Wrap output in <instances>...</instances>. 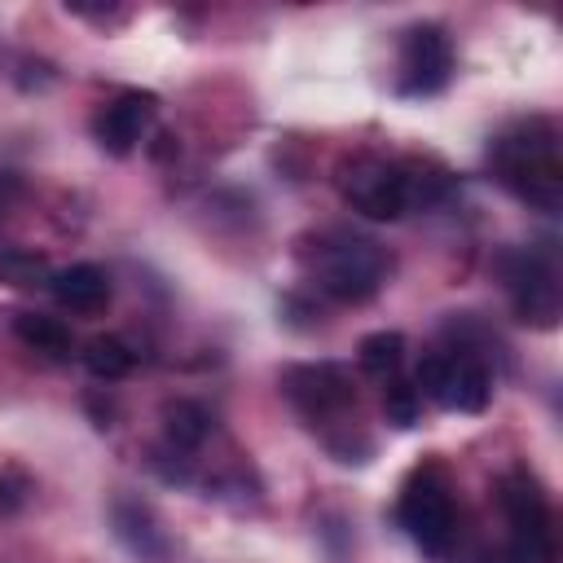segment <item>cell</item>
I'll return each instance as SVG.
<instances>
[{
    "label": "cell",
    "mask_w": 563,
    "mask_h": 563,
    "mask_svg": "<svg viewBox=\"0 0 563 563\" xmlns=\"http://www.w3.org/2000/svg\"><path fill=\"white\" fill-rule=\"evenodd\" d=\"M163 435L176 453H189L211 435V413L194 400H172V405H163Z\"/></svg>",
    "instance_id": "13"
},
{
    "label": "cell",
    "mask_w": 563,
    "mask_h": 563,
    "mask_svg": "<svg viewBox=\"0 0 563 563\" xmlns=\"http://www.w3.org/2000/svg\"><path fill=\"white\" fill-rule=\"evenodd\" d=\"M339 194L352 202V211L369 220H400L413 207L405 163H387L374 154H356L339 167Z\"/></svg>",
    "instance_id": "6"
},
{
    "label": "cell",
    "mask_w": 563,
    "mask_h": 563,
    "mask_svg": "<svg viewBox=\"0 0 563 563\" xmlns=\"http://www.w3.org/2000/svg\"><path fill=\"white\" fill-rule=\"evenodd\" d=\"M0 282L18 286V290H35V286L53 282V264L26 246H0Z\"/></svg>",
    "instance_id": "17"
},
{
    "label": "cell",
    "mask_w": 563,
    "mask_h": 563,
    "mask_svg": "<svg viewBox=\"0 0 563 563\" xmlns=\"http://www.w3.org/2000/svg\"><path fill=\"white\" fill-rule=\"evenodd\" d=\"M154 114H158V97L141 92V88H128L110 106H101V114L92 119V136H97V145L106 154L123 158V154H132L141 145V136L150 132Z\"/></svg>",
    "instance_id": "10"
},
{
    "label": "cell",
    "mask_w": 563,
    "mask_h": 563,
    "mask_svg": "<svg viewBox=\"0 0 563 563\" xmlns=\"http://www.w3.org/2000/svg\"><path fill=\"white\" fill-rule=\"evenodd\" d=\"M110 519H114L119 541H123L132 554H141V559H163V554H167V541H163V532L154 528V515H150L141 501H114Z\"/></svg>",
    "instance_id": "12"
},
{
    "label": "cell",
    "mask_w": 563,
    "mask_h": 563,
    "mask_svg": "<svg viewBox=\"0 0 563 563\" xmlns=\"http://www.w3.org/2000/svg\"><path fill=\"white\" fill-rule=\"evenodd\" d=\"M282 396L312 422V427H352L347 422V409L356 405V391H352V378L330 365V361H317V365H290L282 369Z\"/></svg>",
    "instance_id": "7"
},
{
    "label": "cell",
    "mask_w": 563,
    "mask_h": 563,
    "mask_svg": "<svg viewBox=\"0 0 563 563\" xmlns=\"http://www.w3.org/2000/svg\"><path fill=\"white\" fill-rule=\"evenodd\" d=\"M53 299L70 312H97L106 308L110 299V277L97 268V264H70V268H57L53 282H48Z\"/></svg>",
    "instance_id": "11"
},
{
    "label": "cell",
    "mask_w": 563,
    "mask_h": 563,
    "mask_svg": "<svg viewBox=\"0 0 563 563\" xmlns=\"http://www.w3.org/2000/svg\"><path fill=\"white\" fill-rule=\"evenodd\" d=\"M84 365H88V374L92 378H123V374H132V365H136V352L119 339V334H97V339H88L84 343Z\"/></svg>",
    "instance_id": "16"
},
{
    "label": "cell",
    "mask_w": 563,
    "mask_h": 563,
    "mask_svg": "<svg viewBox=\"0 0 563 563\" xmlns=\"http://www.w3.org/2000/svg\"><path fill=\"white\" fill-rule=\"evenodd\" d=\"M413 383H418L422 396H431L449 413H479L488 405V396H493L488 365L466 347H449V352L422 356Z\"/></svg>",
    "instance_id": "5"
},
{
    "label": "cell",
    "mask_w": 563,
    "mask_h": 563,
    "mask_svg": "<svg viewBox=\"0 0 563 563\" xmlns=\"http://www.w3.org/2000/svg\"><path fill=\"white\" fill-rule=\"evenodd\" d=\"M396 519L409 532V541L431 554L444 559L453 550L457 537V501H453V479L440 462H422L409 471V479L400 484V501H396Z\"/></svg>",
    "instance_id": "2"
},
{
    "label": "cell",
    "mask_w": 563,
    "mask_h": 563,
    "mask_svg": "<svg viewBox=\"0 0 563 563\" xmlns=\"http://www.w3.org/2000/svg\"><path fill=\"white\" fill-rule=\"evenodd\" d=\"M356 361H361V369L369 374V378H396L400 374V361H405V334L400 330H374V334H365L361 339V347H356Z\"/></svg>",
    "instance_id": "15"
},
{
    "label": "cell",
    "mask_w": 563,
    "mask_h": 563,
    "mask_svg": "<svg viewBox=\"0 0 563 563\" xmlns=\"http://www.w3.org/2000/svg\"><path fill=\"white\" fill-rule=\"evenodd\" d=\"M387 268H391L387 251L352 233H330L312 251V277L339 303H365L369 295H378V286L387 282Z\"/></svg>",
    "instance_id": "3"
},
{
    "label": "cell",
    "mask_w": 563,
    "mask_h": 563,
    "mask_svg": "<svg viewBox=\"0 0 563 563\" xmlns=\"http://www.w3.org/2000/svg\"><path fill=\"white\" fill-rule=\"evenodd\" d=\"M506 290H510V308L523 325H537V330L559 325V273H554L550 255L515 251L506 260Z\"/></svg>",
    "instance_id": "8"
},
{
    "label": "cell",
    "mask_w": 563,
    "mask_h": 563,
    "mask_svg": "<svg viewBox=\"0 0 563 563\" xmlns=\"http://www.w3.org/2000/svg\"><path fill=\"white\" fill-rule=\"evenodd\" d=\"M497 506L510 528V563H554V519L532 471L515 466L497 479Z\"/></svg>",
    "instance_id": "4"
},
{
    "label": "cell",
    "mask_w": 563,
    "mask_h": 563,
    "mask_svg": "<svg viewBox=\"0 0 563 563\" xmlns=\"http://www.w3.org/2000/svg\"><path fill=\"white\" fill-rule=\"evenodd\" d=\"M383 413H387L391 427H413L422 418V391H418V383H409L400 374L387 378V387H383Z\"/></svg>",
    "instance_id": "18"
},
{
    "label": "cell",
    "mask_w": 563,
    "mask_h": 563,
    "mask_svg": "<svg viewBox=\"0 0 563 563\" xmlns=\"http://www.w3.org/2000/svg\"><path fill=\"white\" fill-rule=\"evenodd\" d=\"M497 180L523 198L528 207L554 216L563 202V163H559V136L545 119H523L510 132H501L488 150Z\"/></svg>",
    "instance_id": "1"
},
{
    "label": "cell",
    "mask_w": 563,
    "mask_h": 563,
    "mask_svg": "<svg viewBox=\"0 0 563 563\" xmlns=\"http://www.w3.org/2000/svg\"><path fill=\"white\" fill-rule=\"evenodd\" d=\"M453 75V44L444 35V26L435 22H418L400 35V79L396 88L405 97H431L449 84Z\"/></svg>",
    "instance_id": "9"
},
{
    "label": "cell",
    "mask_w": 563,
    "mask_h": 563,
    "mask_svg": "<svg viewBox=\"0 0 563 563\" xmlns=\"http://www.w3.org/2000/svg\"><path fill=\"white\" fill-rule=\"evenodd\" d=\"M13 334L26 347L44 352V356H70V347H75L70 330L57 317H44V312H13Z\"/></svg>",
    "instance_id": "14"
}]
</instances>
